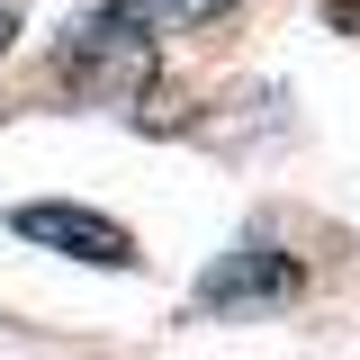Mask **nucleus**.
Here are the masks:
<instances>
[{
  "label": "nucleus",
  "mask_w": 360,
  "mask_h": 360,
  "mask_svg": "<svg viewBox=\"0 0 360 360\" xmlns=\"http://www.w3.org/2000/svg\"><path fill=\"white\" fill-rule=\"evenodd\" d=\"M54 63H63V82H72V90L127 108V99H144V82H153V37H144L135 18H117V9H99V18H82V27L63 37Z\"/></svg>",
  "instance_id": "1"
},
{
  "label": "nucleus",
  "mask_w": 360,
  "mask_h": 360,
  "mask_svg": "<svg viewBox=\"0 0 360 360\" xmlns=\"http://www.w3.org/2000/svg\"><path fill=\"white\" fill-rule=\"evenodd\" d=\"M18 234H27V243H54V252H72V262H90V270H135V234L117 217H99V207L37 198V207H18Z\"/></svg>",
  "instance_id": "2"
},
{
  "label": "nucleus",
  "mask_w": 360,
  "mask_h": 360,
  "mask_svg": "<svg viewBox=\"0 0 360 360\" xmlns=\"http://www.w3.org/2000/svg\"><path fill=\"white\" fill-rule=\"evenodd\" d=\"M297 288V262H279V252H243V262H225L198 279V307H262V297H288Z\"/></svg>",
  "instance_id": "3"
},
{
  "label": "nucleus",
  "mask_w": 360,
  "mask_h": 360,
  "mask_svg": "<svg viewBox=\"0 0 360 360\" xmlns=\"http://www.w3.org/2000/svg\"><path fill=\"white\" fill-rule=\"evenodd\" d=\"M117 18H135L144 37H172V27H207V18H225L234 0H108Z\"/></svg>",
  "instance_id": "4"
},
{
  "label": "nucleus",
  "mask_w": 360,
  "mask_h": 360,
  "mask_svg": "<svg viewBox=\"0 0 360 360\" xmlns=\"http://www.w3.org/2000/svg\"><path fill=\"white\" fill-rule=\"evenodd\" d=\"M9 37H18V9H0V54H9Z\"/></svg>",
  "instance_id": "5"
}]
</instances>
